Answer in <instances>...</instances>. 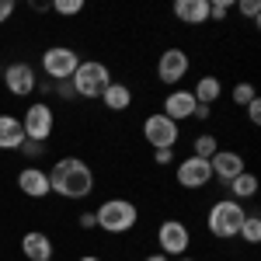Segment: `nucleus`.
Wrapping results in <instances>:
<instances>
[{"instance_id": "1", "label": "nucleus", "mask_w": 261, "mask_h": 261, "mask_svg": "<svg viewBox=\"0 0 261 261\" xmlns=\"http://www.w3.org/2000/svg\"><path fill=\"white\" fill-rule=\"evenodd\" d=\"M49 188L53 195L70 202H84L94 192V171L84 157H60L49 167Z\"/></svg>"}, {"instance_id": "2", "label": "nucleus", "mask_w": 261, "mask_h": 261, "mask_svg": "<svg viewBox=\"0 0 261 261\" xmlns=\"http://www.w3.org/2000/svg\"><path fill=\"white\" fill-rule=\"evenodd\" d=\"M94 223H98V230L105 233H112V237H122V233H129V230H136V223H140V209H136V202L129 199H105L94 209Z\"/></svg>"}, {"instance_id": "3", "label": "nucleus", "mask_w": 261, "mask_h": 261, "mask_svg": "<svg viewBox=\"0 0 261 261\" xmlns=\"http://www.w3.org/2000/svg\"><path fill=\"white\" fill-rule=\"evenodd\" d=\"M244 216H247V209H244L241 202L216 199L213 205H209V213H205V230H209L216 241H233V237L241 233Z\"/></svg>"}, {"instance_id": "4", "label": "nucleus", "mask_w": 261, "mask_h": 261, "mask_svg": "<svg viewBox=\"0 0 261 261\" xmlns=\"http://www.w3.org/2000/svg\"><path fill=\"white\" fill-rule=\"evenodd\" d=\"M70 84H73V94H77V98L94 101V98H101L105 87L112 84V70H108L101 60H81V66L73 70Z\"/></svg>"}, {"instance_id": "5", "label": "nucleus", "mask_w": 261, "mask_h": 261, "mask_svg": "<svg viewBox=\"0 0 261 261\" xmlns=\"http://www.w3.org/2000/svg\"><path fill=\"white\" fill-rule=\"evenodd\" d=\"M39 63H42V73H45L49 81L63 84V81H70L73 70L81 66V53H77L73 45H49V49L42 53Z\"/></svg>"}, {"instance_id": "6", "label": "nucleus", "mask_w": 261, "mask_h": 261, "mask_svg": "<svg viewBox=\"0 0 261 261\" xmlns=\"http://www.w3.org/2000/svg\"><path fill=\"white\" fill-rule=\"evenodd\" d=\"M21 129H24V140L49 143L53 129H56V112H53V105H45V101L28 105L24 115H21Z\"/></svg>"}, {"instance_id": "7", "label": "nucleus", "mask_w": 261, "mask_h": 261, "mask_svg": "<svg viewBox=\"0 0 261 261\" xmlns=\"http://www.w3.org/2000/svg\"><path fill=\"white\" fill-rule=\"evenodd\" d=\"M157 247H161L164 258H181V254H188V247H192V230H188V223L185 220H164L157 226Z\"/></svg>"}, {"instance_id": "8", "label": "nucleus", "mask_w": 261, "mask_h": 261, "mask_svg": "<svg viewBox=\"0 0 261 261\" xmlns=\"http://www.w3.org/2000/svg\"><path fill=\"white\" fill-rule=\"evenodd\" d=\"M143 140L150 143L153 150H174V143H178V122H171L161 112L146 115L143 119Z\"/></svg>"}, {"instance_id": "9", "label": "nucleus", "mask_w": 261, "mask_h": 261, "mask_svg": "<svg viewBox=\"0 0 261 261\" xmlns=\"http://www.w3.org/2000/svg\"><path fill=\"white\" fill-rule=\"evenodd\" d=\"M188 70H192V60H188V53L178 49V45L164 49L161 56H157V81L161 84H181L188 77Z\"/></svg>"}, {"instance_id": "10", "label": "nucleus", "mask_w": 261, "mask_h": 261, "mask_svg": "<svg viewBox=\"0 0 261 261\" xmlns=\"http://www.w3.org/2000/svg\"><path fill=\"white\" fill-rule=\"evenodd\" d=\"M174 181H178L181 188H188V192H199V188H205L213 181V167L202 157H185L174 167Z\"/></svg>"}, {"instance_id": "11", "label": "nucleus", "mask_w": 261, "mask_h": 261, "mask_svg": "<svg viewBox=\"0 0 261 261\" xmlns=\"http://www.w3.org/2000/svg\"><path fill=\"white\" fill-rule=\"evenodd\" d=\"M4 87H7V94H14V98L35 94V91H39L35 66H32V63H11V66L4 70Z\"/></svg>"}, {"instance_id": "12", "label": "nucleus", "mask_w": 261, "mask_h": 261, "mask_svg": "<svg viewBox=\"0 0 261 261\" xmlns=\"http://www.w3.org/2000/svg\"><path fill=\"white\" fill-rule=\"evenodd\" d=\"M195 94L192 91H185V87H171L167 91V98H164V108L161 115H167L171 122H188L192 115H195Z\"/></svg>"}, {"instance_id": "13", "label": "nucleus", "mask_w": 261, "mask_h": 261, "mask_svg": "<svg viewBox=\"0 0 261 261\" xmlns=\"http://www.w3.org/2000/svg\"><path fill=\"white\" fill-rule=\"evenodd\" d=\"M209 167H213V178L223 181V185H230L237 174H244V171H247L244 153H237V150H216V153L209 157Z\"/></svg>"}, {"instance_id": "14", "label": "nucleus", "mask_w": 261, "mask_h": 261, "mask_svg": "<svg viewBox=\"0 0 261 261\" xmlns=\"http://www.w3.org/2000/svg\"><path fill=\"white\" fill-rule=\"evenodd\" d=\"M18 188H21V195H28V199H45V195H53V188H49V171H45V167H21L18 171Z\"/></svg>"}, {"instance_id": "15", "label": "nucleus", "mask_w": 261, "mask_h": 261, "mask_svg": "<svg viewBox=\"0 0 261 261\" xmlns=\"http://www.w3.org/2000/svg\"><path fill=\"white\" fill-rule=\"evenodd\" d=\"M21 254L28 261H53V254H56L53 237H49L45 230H28V233L21 237Z\"/></svg>"}, {"instance_id": "16", "label": "nucleus", "mask_w": 261, "mask_h": 261, "mask_svg": "<svg viewBox=\"0 0 261 261\" xmlns=\"http://www.w3.org/2000/svg\"><path fill=\"white\" fill-rule=\"evenodd\" d=\"M258 188H261V181L258 174H251V171H244V174H237V178L226 185V199H233V202H251L254 195H258Z\"/></svg>"}, {"instance_id": "17", "label": "nucleus", "mask_w": 261, "mask_h": 261, "mask_svg": "<svg viewBox=\"0 0 261 261\" xmlns=\"http://www.w3.org/2000/svg\"><path fill=\"white\" fill-rule=\"evenodd\" d=\"M101 105H105L108 112H129V108H133V87L112 81L105 87V94H101Z\"/></svg>"}, {"instance_id": "18", "label": "nucleus", "mask_w": 261, "mask_h": 261, "mask_svg": "<svg viewBox=\"0 0 261 261\" xmlns=\"http://www.w3.org/2000/svg\"><path fill=\"white\" fill-rule=\"evenodd\" d=\"M174 18L185 21V24H205L209 21V0H178Z\"/></svg>"}, {"instance_id": "19", "label": "nucleus", "mask_w": 261, "mask_h": 261, "mask_svg": "<svg viewBox=\"0 0 261 261\" xmlns=\"http://www.w3.org/2000/svg\"><path fill=\"white\" fill-rule=\"evenodd\" d=\"M24 129L18 115H0V150H21Z\"/></svg>"}, {"instance_id": "20", "label": "nucleus", "mask_w": 261, "mask_h": 261, "mask_svg": "<svg viewBox=\"0 0 261 261\" xmlns=\"http://www.w3.org/2000/svg\"><path fill=\"white\" fill-rule=\"evenodd\" d=\"M192 94H195L199 105L213 108V105L223 98V81H220V77H213V73H205V77H199V84L192 87Z\"/></svg>"}, {"instance_id": "21", "label": "nucleus", "mask_w": 261, "mask_h": 261, "mask_svg": "<svg viewBox=\"0 0 261 261\" xmlns=\"http://www.w3.org/2000/svg\"><path fill=\"white\" fill-rule=\"evenodd\" d=\"M216 150H220V140H216L213 133H202V136H195V140H192V157H202V161H209Z\"/></svg>"}, {"instance_id": "22", "label": "nucleus", "mask_w": 261, "mask_h": 261, "mask_svg": "<svg viewBox=\"0 0 261 261\" xmlns=\"http://www.w3.org/2000/svg\"><path fill=\"white\" fill-rule=\"evenodd\" d=\"M244 244H258L261 241V216L258 213H247L244 216V223H241V233H237Z\"/></svg>"}, {"instance_id": "23", "label": "nucleus", "mask_w": 261, "mask_h": 261, "mask_svg": "<svg viewBox=\"0 0 261 261\" xmlns=\"http://www.w3.org/2000/svg\"><path fill=\"white\" fill-rule=\"evenodd\" d=\"M254 98H258V91H254V84H247V81L233 84V91H230V101H233L237 108H247Z\"/></svg>"}, {"instance_id": "24", "label": "nucleus", "mask_w": 261, "mask_h": 261, "mask_svg": "<svg viewBox=\"0 0 261 261\" xmlns=\"http://www.w3.org/2000/svg\"><path fill=\"white\" fill-rule=\"evenodd\" d=\"M53 11L63 14V18H77V14L84 11V0H56V4H53Z\"/></svg>"}, {"instance_id": "25", "label": "nucleus", "mask_w": 261, "mask_h": 261, "mask_svg": "<svg viewBox=\"0 0 261 261\" xmlns=\"http://www.w3.org/2000/svg\"><path fill=\"white\" fill-rule=\"evenodd\" d=\"M230 11H233L230 0H216V4H209V18H213V21H226V18H230Z\"/></svg>"}, {"instance_id": "26", "label": "nucleus", "mask_w": 261, "mask_h": 261, "mask_svg": "<svg viewBox=\"0 0 261 261\" xmlns=\"http://www.w3.org/2000/svg\"><path fill=\"white\" fill-rule=\"evenodd\" d=\"M45 146H49V143H35V140H24V143H21V150H18V153H24L28 161H35V157H42V153H45Z\"/></svg>"}, {"instance_id": "27", "label": "nucleus", "mask_w": 261, "mask_h": 261, "mask_svg": "<svg viewBox=\"0 0 261 261\" xmlns=\"http://www.w3.org/2000/svg\"><path fill=\"white\" fill-rule=\"evenodd\" d=\"M237 11H241L244 18L258 21V14H261V4H258V0H241V4H237Z\"/></svg>"}, {"instance_id": "28", "label": "nucleus", "mask_w": 261, "mask_h": 261, "mask_svg": "<svg viewBox=\"0 0 261 261\" xmlns=\"http://www.w3.org/2000/svg\"><path fill=\"white\" fill-rule=\"evenodd\" d=\"M77 226H81V230H98V223H94V209H84L81 216H77Z\"/></svg>"}, {"instance_id": "29", "label": "nucleus", "mask_w": 261, "mask_h": 261, "mask_svg": "<svg viewBox=\"0 0 261 261\" xmlns=\"http://www.w3.org/2000/svg\"><path fill=\"white\" fill-rule=\"evenodd\" d=\"M153 164L157 167H171L174 164V150H153Z\"/></svg>"}, {"instance_id": "30", "label": "nucleus", "mask_w": 261, "mask_h": 261, "mask_svg": "<svg viewBox=\"0 0 261 261\" xmlns=\"http://www.w3.org/2000/svg\"><path fill=\"white\" fill-rule=\"evenodd\" d=\"M244 112H247V119L258 125V122H261V98H254L251 105H247V108H244Z\"/></svg>"}, {"instance_id": "31", "label": "nucleus", "mask_w": 261, "mask_h": 261, "mask_svg": "<svg viewBox=\"0 0 261 261\" xmlns=\"http://www.w3.org/2000/svg\"><path fill=\"white\" fill-rule=\"evenodd\" d=\"M56 94H60L63 101H70V98H73V84H70V81H63V84H56Z\"/></svg>"}, {"instance_id": "32", "label": "nucleus", "mask_w": 261, "mask_h": 261, "mask_svg": "<svg viewBox=\"0 0 261 261\" xmlns=\"http://www.w3.org/2000/svg\"><path fill=\"white\" fill-rule=\"evenodd\" d=\"M14 14V0H0V24Z\"/></svg>"}, {"instance_id": "33", "label": "nucleus", "mask_w": 261, "mask_h": 261, "mask_svg": "<svg viewBox=\"0 0 261 261\" xmlns=\"http://www.w3.org/2000/svg\"><path fill=\"white\" fill-rule=\"evenodd\" d=\"M209 115H213V108H205V105H195V115H192V119L205 122V119H209Z\"/></svg>"}, {"instance_id": "34", "label": "nucleus", "mask_w": 261, "mask_h": 261, "mask_svg": "<svg viewBox=\"0 0 261 261\" xmlns=\"http://www.w3.org/2000/svg\"><path fill=\"white\" fill-rule=\"evenodd\" d=\"M143 261H171V258H164L161 251H157V254H150V258H143Z\"/></svg>"}, {"instance_id": "35", "label": "nucleus", "mask_w": 261, "mask_h": 261, "mask_svg": "<svg viewBox=\"0 0 261 261\" xmlns=\"http://www.w3.org/2000/svg\"><path fill=\"white\" fill-rule=\"evenodd\" d=\"M77 261H101V258H98V254H81Z\"/></svg>"}, {"instance_id": "36", "label": "nucleus", "mask_w": 261, "mask_h": 261, "mask_svg": "<svg viewBox=\"0 0 261 261\" xmlns=\"http://www.w3.org/2000/svg\"><path fill=\"white\" fill-rule=\"evenodd\" d=\"M171 261H195L192 254H181V258H171Z\"/></svg>"}]
</instances>
